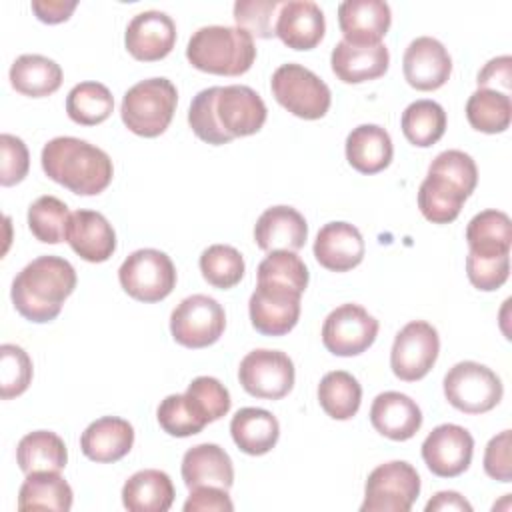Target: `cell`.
Masks as SVG:
<instances>
[{
	"mask_svg": "<svg viewBox=\"0 0 512 512\" xmlns=\"http://www.w3.org/2000/svg\"><path fill=\"white\" fill-rule=\"evenodd\" d=\"M330 64L338 80L344 84H360L384 76L390 64V54L382 42L358 46L340 40L332 50Z\"/></svg>",
	"mask_w": 512,
	"mask_h": 512,
	"instance_id": "obj_24",
	"label": "cell"
},
{
	"mask_svg": "<svg viewBox=\"0 0 512 512\" xmlns=\"http://www.w3.org/2000/svg\"><path fill=\"white\" fill-rule=\"evenodd\" d=\"M176 42L174 20L160 10H144L136 14L124 34L126 50L142 62H156L166 58Z\"/></svg>",
	"mask_w": 512,
	"mask_h": 512,
	"instance_id": "obj_17",
	"label": "cell"
},
{
	"mask_svg": "<svg viewBox=\"0 0 512 512\" xmlns=\"http://www.w3.org/2000/svg\"><path fill=\"white\" fill-rule=\"evenodd\" d=\"M230 434L234 444L250 456L270 452L280 438V424L276 416L264 408H240L230 420Z\"/></svg>",
	"mask_w": 512,
	"mask_h": 512,
	"instance_id": "obj_28",
	"label": "cell"
},
{
	"mask_svg": "<svg viewBox=\"0 0 512 512\" xmlns=\"http://www.w3.org/2000/svg\"><path fill=\"white\" fill-rule=\"evenodd\" d=\"M300 296L302 292L290 286L258 282L248 302L250 322L256 332L264 336L288 334L300 318Z\"/></svg>",
	"mask_w": 512,
	"mask_h": 512,
	"instance_id": "obj_14",
	"label": "cell"
},
{
	"mask_svg": "<svg viewBox=\"0 0 512 512\" xmlns=\"http://www.w3.org/2000/svg\"><path fill=\"white\" fill-rule=\"evenodd\" d=\"M420 494V476L404 460L376 466L364 486L362 512H408Z\"/></svg>",
	"mask_w": 512,
	"mask_h": 512,
	"instance_id": "obj_8",
	"label": "cell"
},
{
	"mask_svg": "<svg viewBox=\"0 0 512 512\" xmlns=\"http://www.w3.org/2000/svg\"><path fill=\"white\" fill-rule=\"evenodd\" d=\"M72 488L70 484L52 470L26 474V480L18 492V510H54L68 512L72 508Z\"/></svg>",
	"mask_w": 512,
	"mask_h": 512,
	"instance_id": "obj_30",
	"label": "cell"
},
{
	"mask_svg": "<svg viewBox=\"0 0 512 512\" xmlns=\"http://www.w3.org/2000/svg\"><path fill=\"white\" fill-rule=\"evenodd\" d=\"M180 472L186 488L220 486L228 490L234 484V466L228 452L210 442L188 448L182 456Z\"/></svg>",
	"mask_w": 512,
	"mask_h": 512,
	"instance_id": "obj_26",
	"label": "cell"
},
{
	"mask_svg": "<svg viewBox=\"0 0 512 512\" xmlns=\"http://www.w3.org/2000/svg\"><path fill=\"white\" fill-rule=\"evenodd\" d=\"M16 462L24 474L32 472H60L68 462L64 440L50 430H36L18 442Z\"/></svg>",
	"mask_w": 512,
	"mask_h": 512,
	"instance_id": "obj_33",
	"label": "cell"
},
{
	"mask_svg": "<svg viewBox=\"0 0 512 512\" xmlns=\"http://www.w3.org/2000/svg\"><path fill=\"white\" fill-rule=\"evenodd\" d=\"M378 336V320L360 304L334 308L322 324V344L334 356H358Z\"/></svg>",
	"mask_w": 512,
	"mask_h": 512,
	"instance_id": "obj_13",
	"label": "cell"
},
{
	"mask_svg": "<svg viewBox=\"0 0 512 512\" xmlns=\"http://www.w3.org/2000/svg\"><path fill=\"white\" fill-rule=\"evenodd\" d=\"M68 222V206L56 196H40L28 208V228L34 238L44 244H58L66 240Z\"/></svg>",
	"mask_w": 512,
	"mask_h": 512,
	"instance_id": "obj_39",
	"label": "cell"
},
{
	"mask_svg": "<svg viewBox=\"0 0 512 512\" xmlns=\"http://www.w3.org/2000/svg\"><path fill=\"white\" fill-rule=\"evenodd\" d=\"M258 282H276L304 292L308 286V268L300 256L290 250H274L258 264Z\"/></svg>",
	"mask_w": 512,
	"mask_h": 512,
	"instance_id": "obj_42",
	"label": "cell"
},
{
	"mask_svg": "<svg viewBox=\"0 0 512 512\" xmlns=\"http://www.w3.org/2000/svg\"><path fill=\"white\" fill-rule=\"evenodd\" d=\"M502 394L500 376L474 360L454 364L444 376L446 400L464 414L490 412L502 400Z\"/></svg>",
	"mask_w": 512,
	"mask_h": 512,
	"instance_id": "obj_7",
	"label": "cell"
},
{
	"mask_svg": "<svg viewBox=\"0 0 512 512\" xmlns=\"http://www.w3.org/2000/svg\"><path fill=\"white\" fill-rule=\"evenodd\" d=\"M238 380L250 396L280 400L294 386V362L286 352L256 348L240 360Z\"/></svg>",
	"mask_w": 512,
	"mask_h": 512,
	"instance_id": "obj_12",
	"label": "cell"
},
{
	"mask_svg": "<svg viewBox=\"0 0 512 512\" xmlns=\"http://www.w3.org/2000/svg\"><path fill=\"white\" fill-rule=\"evenodd\" d=\"M134 444V428L118 416H102L86 426L80 436V450L86 458L110 464L124 458Z\"/></svg>",
	"mask_w": 512,
	"mask_h": 512,
	"instance_id": "obj_25",
	"label": "cell"
},
{
	"mask_svg": "<svg viewBox=\"0 0 512 512\" xmlns=\"http://www.w3.org/2000/svg\"><path fill=\"white\" fill-rule=\"evenodd\" d=\"M176 104L178 92L168 78H148L126 90L120 116L130 132L156 138L170 126Z\"/></svg>",
	"mask_w": 512,
	"mask_h": 512,
	"instance_id": "obj_5",
	"label": "cell"
},
{
	"mask_svg": "<svg viewBox=\"0 0 512 512\" xmlns=\"http://www.w3.org/2000/svg\"><path fill=\"white\" fill-rule=\"evenodd\" d=\"M156 418L160 428L176 438L194 436L206 426V422L194 412L184 394L166 396L156 410Z\"/></svg>",
	"mask_w": 512,
	"mask_h": 512,
	"instance_id": "obj_44",
	"label": "cell"
},
{
	"mask_svg": "<svg viewBox=\"0 0 512 512\" xmlns=\"http://www.w3.org/2000/svg\"><path fill=\"white\" fill-rule=\"evenodd\" d=\"M466 198L468 196L456 184L430 172L418 188V208L432 224H448L456 220Z\"/></svg>",
	"mask_w": 512,
	"mask_h": 512,
	"instance_id": "obj_34",
	"label": "cell"
},
{
	"mask_svg": "<svg viewBox=\"0 0 512 512\" xmlns=\"http://www.w3.org/2000/svg\"><path fill=\"white\" fill-rule=\"evenodd\" d=\"M0 150H2V168H0V184L14 186L24 180L30 168V154L22 138L14 134L0 136Z\"/></svg>",
	"mask_w": 512,
	"mask_h": 512,
	"instance_id": "obj_48",
	"label": "cell"
},
{
	"mask_svg": "<svg viewBox=\"0 0 512 512\" xmlns=\"http://www.w3.org/2000/svg\"><path fill=\"white\" fill-rule=\"evenodd\" d=\"M76 0H32V10L36 18L44 24H60L70 18V14L76 8Z\"/></svg>",
	"mask_w": 512,
	"mask_h": 512,
	"instance_id": "obj_52",
	"label": "cell"
},
{
	"mask_svg": "<svg viewBox=\"0 0 512 512\" xmlns=\"http://www.w3.org/2000/svg\"><path fill=\"white\" fill-rule=\"evenodd\" d=\"M272 94L280 106L304 120L322 118L332 102L328 84L302 64H282L270 80Z\"/></svg>",
	"mask_w": 512,
	"mask_h": 512,
	"instance_id": "obj_6",
	"label": "cell"
},
{
	"mask_svg": "<svg viewBox=\"0 0 512 512\" xmlns=\"http://www.w3.org/2000/svg\"><path fill=\"white\" fill-rule=\"evenodd\" d=\"M10 84L30 98L54 94L62 84V68L42 54H22L10 66Z\"/></svg>",
	"mask_w": 512,
	"mask_h": 512,
	"instance_id": "obj_31",
	"label": "cell"
},
{
	"mask_svg": "<svg viewBox=\"0 0 512 512\" xmlns=\"http://www.w3.org/2000/svg\"><path fill=\"white\" fill-rule=\"evenodd\" d=\"M400 126L410 144L428 148L444 136L446 112L434 100H416L404 108Z\"/></svg>",
	"mask_w": 512,
	"mask_h": 512,
	"instance_id": "obj_36",
	"label": "cell"
},
{
	"mask_svg": "<svg viewBox=\"0 0 512 512\" xmlns=\"http://www.w3.org/2000/svg\"><path fill=\"white\" fill-rule=\"evenodd\" d=\"M512 58L508 54L496 56L484 64V68L478 72V88L496 90L510 96L512 88Z\"/></svg>",
	"mask_w": 512,
	"mask_h": 512,
	"instance_id": "obj_51",
	"label": "cell"
},
{
	"mask_svg": "<svg viewBox=\"0 0 512 512\" xmlns=\"http://www.w3.org/2000/svg\"><path fill=\"white\" fill-rule=\"evenodd\" d=\"M466 118L470 126L484 134H500L510 126L512 102L508 94L478 88L466 102Z\"/></svg>",
	"mask_w": 512,
	"mask_h": 512,
	"instance_id": "obj_37",
	"label": "cell"
},
{
	"mask_svg": "<svg viewBox=\"0 0 512 512\" xmlns=\"http://www.w3.org/2000/svg\"><path fill=\"white\" fill-rule=\"evenodd\" d=\"M74 288V266L60 256L48 254L34 258L16 274L10 296L22 318L44 324L60 314Z\"/></svg>",
	"mask_w": 512,
	"mask_h": 512,
	"instance_id": "obj_2",
	"label": "cell"
},
{
	"mask_svg": "<svg viewBox=\"0 0 512 512\" xmlns=\"http://www.w3.org/2000/svg\"><path fill=\"white\" fill-rule=\"evenodd\" d=\"M318 402L334 420H350L362 402L360 382L346 370H332L318 384Z\"/></svg>",
	"mask_w": 512,
	"mask_h": 512,
	"instance_id": "obj_35",
	"label": "cell"
},
{
	"mask_svg": "<svg viewBox=\"0 0 512 512\" xmlns=\"http://www.w3.org/2000/svg\"><path fill=\"white\" fill-rule=\"evenodd\" d=\"M394 154L390 134L378 124H360L346 136V160L360 174H378Z\"/></svg>",
	"mask_w": 512,
	"mask_h": 512,
	"instance_id": "obj_27",
	"label": "cell"
},
{
	"mask_svg": "<svg viewBox=\"0 0 512 512\" xmlns=\"http://www.w3.org/2000/svg\"><path fill=\"white\" fill-rule=\"evenodd\" d=\"M32 382V360L24 348L16 344L0 346V396L16 398L28 390Z\"/></svg>",
	"mask_w": 512,
	"mask_h": 512,
	"instance_id": "obj_43",
	"label": "cell"
},
{
	"mask_svg": "<svg viewBox=\"0 0 512 512\" xmlns=\"http://www.w3.org/2000/svg\"><path fill=\"white\" fill-rule=\"evenodd\" d=\"M370 422L374 430L390 440H410L422 426V412L418 404L402 392H382L370 406Z\"/></svg>",
	"mask_w": 512,
	"mask_h": 512,
	"instance_id": "obj_23",
	"label": "cell"
},
{
	"mask_svg": "<svg viewBox=\"0 0 512 512\" xmlns=\"http://www.w3.org/2000/svg\"><path fill=\"white\" fill-rule=\"evenodd\" d=\"M308 224L292 206L266 208L254 226V242L264 252L290 250L296 252L306 244Z\"/></svg>",
	"mask_w": 512,
	"mask_h": 512,
	"instance_id": "obj_22",
	"label": "cell"
},
{
	"mask_svg": "<svg viewBox=\"0 0 512 512\" xmlns=\"http://www.w3.org/2000/svg\"><path fill=\"white\" fill-rule=\"evenodd\" d=\"M466 274L474 288L482 292L498 290L510 274V254L506 256H476L468 252Z\"/></svg>",
	"mask_w": 512,
	"mask_h": 512,
	"instance_id": "obj_47",
	"label": "cell"
},
{
	"mask_svg": "<svg viewBox=\"0 0 512 512\" xmlns=\"http://www.w3.org/2000/svg\"><path fill=\"white\" fill-rule=\"evenodd\" d=\"M406 82L422 92L442 88L452 74V58L444 44L432 36L414 38L402 58Z\"/></svg>",
	"mask_w": 512,
	"mask_h": 512,
	"instance_id": "obj_16",
	"label": "cell"
},
{
	"mask_svg": "<svg viewBox=\"0 0 512 512\" xmlns=\"http://www.w3.org/2000/svg\"><path fill=\"white\" fill-rule=\"evenodd\" d=\"M114 110L112 92L100 82H80L66 96V114L82 126L104 122Z\"/></svg>",
	"mask_w": 512,
	"mask_h": 512,
	"instance_id": "obj_38",
	"label": "cell"
},
{
	"mask_svg": "<svg viewBox=\"0 0 512 512\" xmlns=\"http://www.w3.org/2000/svg\"><path fill=\"white\" fill-rule=\"evenodd\" d=\"M438 352L440 338L436 328L426 320H412L394 338L390 368L396 378L404 382H416L432 370Z\"/></svg>",
	"mask_w": 512,
	"mask_h": 512,
	"instance_id": "obj_11",
	"label": "cell"
},
{
	"mask_svg": "<svg viewBox=\"0 0 512 512\" xmlns=\"http://www.w3.org/2000/svg\"><path fill=\"white\" fill-rule=\"evenodd\" d=\"M200 272L204 280L220 290L236 286L244 276L242 254L228 244H212L200 254Z\"/></svg>",
	"mask_w": 512,
	"mask_h": 512,
	"instance_id": "obj_40",
	"label": "cell"
},
{
	"mask_svg": "<svg viewBox=\"0 0 512 512\" xmlns=\"http://www.w3.org/2000/svg\"><path fill=\"white\" fill-rule=\"evenodd\" d=\"M390 22V6L382 0H346L338 6V26L350 44H380Z\"/></svg>",
	"mask_w": 512,
	"mask_h": 512,
	"instance_id": "obj_19",
	"label": "cell"
},
{
	"mask_svg": "<svg viewBox=\"0 0 512 512\" xmlns=\"http://www.w3.org/2000/svg\"><path fill=\"white\" fill-rule=\"evenodd\" d=\"M466 242L476 256H506L512 246V222L502 210H482L466 226Z\"/></svg>",
	"mask_w": 512,
	"mask_h": 512,
	"instance_id": "obj_32",
	"label": "cell"
},
{
	"mask_svg": "<svg viewBox=\"0 0 512 512\" xmlns=\"http://www.w3.org/2000/svg\"><path fill=\"white\" fill-rule=\"evenodd\" d=\"M266 104L244 84L210 86L200 90L188 108L192 132L212 146L256 134L266 122Z\"/></svg>",
	"mask_w": 512,
	"mask_h": 512,
	"instance_id": "obj_1",
	"label": "cell"
},
{
	"mask_svg": "<svg viewBox=\"0 0 512 512\" xmlns=\"http://www.w3.org/2000/svg\"><path fill=\"white\" fill-rule=\"evenodd\" d=\"M120 286L140 302H160L176 286V268L170 256L156 248L132 252L118 270Z\"/></svg>",
	"mask_w": 512,
	"mask_h": 512,
	"instance_id": "obj_9",
	"label": "cell"
},
{
	"mask_svg": "<svg viewBox=\"0 0 512 512\" xmlns=\"http://www.w3.org/2000/svg\"><path fill=\"white\" fill-rule=\"evenodd\" d=\"M510 430H502L492 436L484 450V472L500 482L512 480V460H510Z\"/></svg>",
	"mask_w": 512,
	"mask_h": 512,
	"instance_id": "obj_49",
	"label": "cell"
},
{
	"mask_svg": "<svg viewBox=\"0 0 512 512\" xmlns=\"http://www.w3.org/2000/svg\"><path fill=\"white\" fill-rule=\"evenodd\" d=\"M314 258L332 272H348L364 258V240L350 222L324 224L314 240Z\"/></svg>",
	"mask_w": 512,
	"mask_h": 512,
	"instance_id": "obj_20",
	"label": "cell"
},
{
	"mask_svg": "<svg viewBox=\"0 0 512 512\" xmlns=\"http://www.w3.org/2000/svg\"><path fill=\"white\" fill-rule=\"evenodd\" d=\"M172 502V480L156 468L138 470L122 486V504L130 512H166Z\"/></svg>",
	"mask_w": 512,
	"mask_h": 512,
	"instance_id": "obj_29",
	"label": "cell"
},
{
	"mask_svg": "<svg viewBox=\"0 0 512 512\" xmlns=\"http://www.w3.org/2000/svg\"><path fill=\"white\" fill-rule=\"evenodd\" d=\"M276 36L292 50H312L326 32V20L320 6L312 0L282 2L276 16Z\"/></svg>",
	"mask_w": 512,
	"mask_h": 512,
	"instance_id": "obj_18",
	"label": "cell"
},
{
	"mask_svg": "<svg viewBox=\"0 0 512 512\" xmlns=\"http://www.w3.org/2000/svg\"><path fill=\"white\" fill-rule=\"evenodd\" d=\"M436 510H462V512H472V504L458 492L454 490H442L436 492L428 504H426V512H436Z\"/></svg>",
	"mask_w": 512,
	"mask_h": 512,
	"instance_id": "obj_53",
	"label": "cell"
},
{
	"mask_svg": "<svg viewBox=\"0 0 512 512\" xmlns=\"http://www.w3.org/2000/svg\"><path fill=\"white\" fill-rule=\"evenodd\" d=\"M226 312L218 300L206 294L184 298L170 314L172 338L184 348H206L222 336Z\"/></svg>",
	"mask_w": 512,
	"mask_h": 512,
	"instance_id": "obj_10",
	"label": "cell"
},
{
	"mask_svg": "<svg viewBox=\"0 0 512 512\" xmlns=\"http://www.w3.org/2000/svg\"><path fill=\"white\" fill-rule=\"evenodd\" d=\"M40 162L50 180L80 196L100 194L114 176L110 156L102 148L74 136L48 140L42 148Z\"/></svg>",
	"mask_w": 512,
	"mask_h": 512,
	"instance_id": "obj_3",
	"label": "cell"
},
{
	"mask_svg": "<svg viewBox=\"0 0 512 512\" xmlns=\"http://www.w3.org/2000/svg\"><path fill=\"white\" fill-rule=\"evenodd\" d=\"M230 512L234 504L226 488L220 486H196L190 488V496L184 502V512Z\"/></svg>",
	"mask_w": 512,
	"mask_h": 512,
	"instance_id": "obj_50",
	"label": "cell"
},
{
	"mask_svg": "<svg viewBox=\"0 0 512 512\" xmlns=\"http://www.w3.org/2000/svg\"><path fill=\"white\" fill-rule=\"evenodd\" d=\"M66 242L86 262H106L116 250V232L104 214L76 210L70 214Z\"/></svg>",
	"mask_w": 512,
	"mask_h": 512,
	"instance_id": "obj_21",
	"label": "cell"
},
{
	"mask_svg": "<svg viewBox=\"0 0 512 512\" xmlns=\"http://www.w3.org/2000/svg\"><path fill=\"white\" fill-rule=\"evenodd\" d=\"M188 62L202 72L218 76H240L256 60L252 36L238 26H202L186 46Z\"/></svg>",
	"mask_w": 512,
	"mask_h": 512,
	"instance_id": "obj_4",
	"label": "cell"
},
{
	"mask_svg": "<svg viewBox=\"0 0 512 512\" xmlns=\"http://www.w3.org/2000/svg\"><path fill=\"white\" fill-rule=\"evenodd\" d=\"M430 174L444 176L470 196L478 184V168L470 154L462 150H444L428 166Z\"/></svg>",
	"mask_w": 512,
	"mask_h": 512,
	"instance_id": "obj_46",
	"label": "cell"
},
{
	"mask_svg": "<svg viewBox=\"0 0 512 512\" xmlns=\"http://www.w3.org/2000/svg\"><path fill=\"white\" fill-rule=\"evenodd\" d=\"M184 396L188 398V402L194 408V412L206 424L216 422L222 416H226L228 410H230V404H232L230 392L226 390V386L220 380L212 378V376H198V378H194L188 384Z\"/></svg>",
	"mask_w": 512,
	"mask_h": 512,
	"instance_id": "obj_41",
	"label": "cell"
},
{
	"mask_svg": "<svg viewBox=\"0 0 512 512\" xmlns=\"http://www.w3.org/2000/svg\"><path fill=\"white\" fill-rule=\"evenodd\" d=\"M280 6V0H238L234 4L236 26L256 38H272Z\"/></svg>",
	"mask_w": 512,
	"mask_h": 512,
	"instance_id": "obj_45",
	"label": "cell"
},
{
	"mask_svg": "<svg viewBox=\"0 0 512 512\" xmlns=\"http://www.w3.org/2000/svg\"><path fill=\"white\" fill-rule=\"evenodd\" d=\"M472 452L474 438L458 424H440L422 442V458L428 470L440 478H454L468 470Z\"/></svg>",
	"mask_w": 512,
	"mask_h": 512,
	"instance_id": "obj_15",
	"label": "cell"
}]
</instances>
